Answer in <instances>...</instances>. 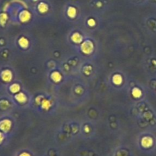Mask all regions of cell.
<instances>
[{
  "label": "cell",
  "mask_w": 156,
  "mask_h": 156,
  "mask_svg": "<svg viewBox=\"0 0 156 156\" xmlns=\"http://www.w3.org/2000/svg\"><path fill=\"white\" fill-rule=\"evenodd\" d=\"M4 135H3V133L0 132V144L2 143V142H3V140H4Z\"/></svg>",
  "instance_id": "obj_18"
},
{
  "label": "cell",
  "mask_w": 156,
  "mask_h": 156,
  "mask_svg": "<svg viewBox=\"0 0 156 156\" xmlns=\"http://www.w3.org/2000/svg\"><path fill=\"white\" fill-rule=\"evenodd\" d=\"M31 18V14L29 13V11H26V10H24L20 13L19 15V18L20 20L22 22H27Z\"/></svg>",
  "instance_id": "obj_5"
},
{
  "label": "cell",
  "mask_w": 156,
  "mask_h": 156,
  "mask_svg": "<svg viewBox=\"0 0 156 156\" xmlns=\"http://www.w3.org/2000/svg\"><path fill=\"white\" fill-rule=\"evenodd\" d=\"M8 19V15L5 13L0 14V25H4L7 22Z\"/></svg>",
  "instance_id": "obj_10"
},
{
  "label": "cell",
  "mask_w": 156,
  "mask_h": 156,
  "mask_svg": "<svg viewBox=\"0 0 156 156\" xmlns=\"http://www.w3.org/2000/svg\"><path fill=\"white\" fill-rule=\"evenodd\" d=\"M93 45L92 42L89 41L83 42L82 46H81V50L85 54H90L93 51Z\"/></svg>",
  "instance_id": "obj_2"
},
{
  "label": "cell",
  "mask_w": 156,
  "mask_h": 156,
  "mask_svg": "<svg viewBox=\"0 0 156 156\" xmlns=\"http://www.w3.org/2000/svg\"><path fill=\"white\" fill-rule=\"evenodd\" d=\"M50 103L47 100H44L43 103H42V107L44 108L45 110H47V109H48V108L50 107Z\"/></svg>",
  "instance_id": "obj_16"
},
{
  "label": "cell",
  "mask_w": 156,
  "mask_h": 156,
  "mask_svg": "<svg viewBox=\"0 0 156 156\" xmlns=\"http://www.w3.org/2000/svg\"><path fill=\"white\" fill-rule=\"evenodd\" d=\"M15 100L17 101H18L19 103H25L27 98H26V96L24 93H20L17 94L15 96Z\"/></svg>",
  "instance_id": "obj_7"
},
{
  "label": "cell",
  "mask_w": 156,
  "mask_h": 156,
  "mask_svg": "<svg viewBox=\"0 0 156 156\" xmlns=\"http://www.w3.org/2000/svg\"><path fill=\"white\" fill-rule=\"evenodd\" d=\"M132 95L135 97L138 98V97H140L141 95H142V92L139 89H138V88H135V89H133L132 90Z\"/></svg>",
  "instance_id": "obj_15"
},
{
  "label": "cell",
  "mask_w": 156,
  "mask_h": 156,
  "mask_svg": "<svg viewBox=\"0 0 156 156\" xmlns=\"http://www.w3.org/2000/svg\"><path fill=\"white\" fill-rule=\"evenodd\" d=\"M18 44H19V45L21 47H22L24 48H26L28 45V41L25 38H21L19 39V41H18Z\"/></svg>",
  "instance_id": "obj_9"
},
{
  "label": "cell",
  "mask_w": 156,
  "mask_h": 156,
  "mask_svg": "<svg viewBox=\"0 0 156 156\" xmlns=\"http://www.w3.org/2000/svg\"><path fill=\"white\" fill-rule=\"evenodd\" d=\"M10 91L11 93H17V92L19 91V89H20V87H19V85L17 84V83H14L10 87Z\"/></svg>",
  "instance_id": "obj_12"
},
{
  "label": "cell",
  "mask_w": 156,
  "mask_h": 156,
  "mask_svg": "<svg viewBox=\"0 0 156 156\" xmlns=\"http://www.w3.org/2000/svg\"><path fill=\"white\" fill-rule=\"evenodd\" d=\"M1 78L2 79V80H4L5 82L11 81V78H12L11 72L9 70H5L1 73Z\"/></svg>",
  "instance_id": "obj_3"
},
{
  "label": "cell",
  "mask_w": 156,
  "mask_h": 156,
  "mask_svg": "<svg viewBox=\"0 0 156 156\" xmlns=\"http://www.w3.org/2000/svg\"><path fill=\"white\" fill-rule=\"evenodd\" d=\"M20 156H30V155L28 153H22V154H21Z\"/></svg>",
  "instance_id": "obj_19"
},
{
  "label": "cell",
  "mask_w": 156,
  "mask_h": 156,
  "mask_svg": "<svg viewBox=\"0 0 156 156\" xmlns=\"http://www.w3.org/2000/svg\"><path fill=\"white\" fill-rule=\"evenodd\" d=\"M122 77L120 75H119V74H116V75H115L114 77H113V79H112V81H113V83H116V84H120L122 83Z\"/></svg>",
  "instance_id": "obj_13"
},
{
  "label": "cell",
  "mask_w": 156,
  "mask_h": 156,
  "mask_svg": "<svg viewBox=\"0 0 156 156\" xmlns=\"http://www.w3.org/2000/svg\"><path fill=\"white\" fill-rule=\"evenodd\" d=\"M88 24H89V25H90V26H93V25H95V21H94L93 19H89V20L88 21Z\"/></svg>",
  "instance_id": "obj_17"
},
{
  "label": "cell",
  "mask_w": 156,
  "mask_h": 156,
  "mask_svg": "<svg viewBox=\"0 0 156 156\" xmlns=\"http://www.w3.org/2000/svg\"><path fill=\"white\" fill-rule=\"evenodd\" d=\"M152 144H153V140L151 137L146 136L142 139V145L145 148H149L152 145Z\"/></svg>",
  "instance_id": "obj_4"
},
{
  "label": "cell",
  "mask_w": 156,
  "mask_h": 156,
  "mask_svg": "<svg viewBox=\"0 0 156 156\" xmlns=\"http://www.w3.org/2000/svg\"><path fill=\"white\" fill-rule=\"evenodd\" d=\"M72 40L74 42H76V43H79V42L82 41V36L80 34H78V33H75L72 36Z\"/></svg>",
  "instance_id": "obj_11"
},
{
  "label": "cell",
  "mask_w": 156,
  "mask_h": 156,
  "mask_svg": "<svg viewBox=\"0 0 156 156\" xmlns=\"http://www.w3.org/2000/svg\"><path fill=\"white\" fill-rule=\"evenodd\" d=\"M38 9L39 11L40 12H46V11L48 10V5L44 3V2H41L40 4L38 5Z\"/></svg>",
  "instance_id": "obj_6"
},
{
  "label": "cell",
  "mask_w": 156,
  "mask_h": 156,
  "mask_svg": "<svg viewBox=\"0 0 156 156\" xmlns=\"http://www.w3.org/2000/svg\"><path fill=\"white\" fill-rule=\"evenodd\" d=\"M77 13V10L74 7L70 6L67 9V15H68L71 18H74Z\"/></svg>",
  "instance_id": "obj_8"
},
{
  "label": "cell",
  "mask_w": 156,
  "mask_h": 156,
  "mask_svg": "<svg viewBox=\"0 0 156 156\" xmlns=\"http://www.w3.org/2000/svg\"><path fill=\"white\" fill-rule=\"evenodd\" d=\"M11 126V122L9 119H3L0 121V129L4 132H7L10 130Z\"/></svg>",
  "instance_id": "obj_1"
},
{
  "label": "cell",
  "mask_w": 156,
  "mask_h": 156,
  "mask_svg": "<svg viewBox=\"0 0 156 156\" xmlns=\"http://www.w3.org/2000/svg\"><path fill=\"white\" fill-rule=\"evenodd\" d=\"M51 78H52L53 80L56 81V82H58L61 80V76L60 74L59 73H57V72H54V73H53L51 74Z\"/></svg>",
  "instance_id": "obj_14"
}]
</instances>
